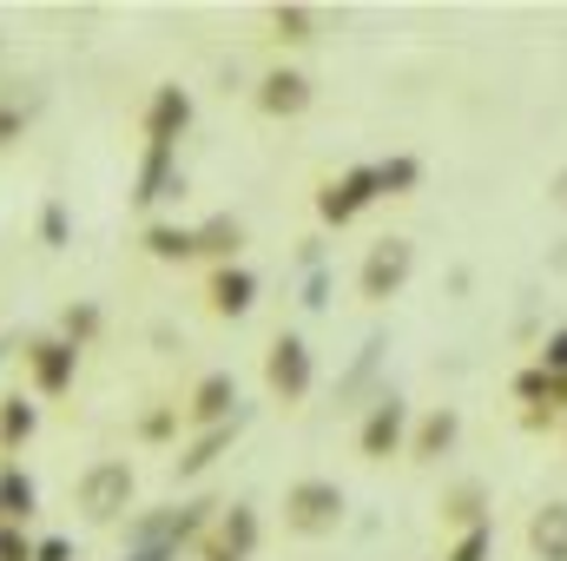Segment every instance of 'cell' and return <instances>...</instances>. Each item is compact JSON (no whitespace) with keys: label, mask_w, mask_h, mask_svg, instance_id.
<instances>
[{"label":"cell","mask_w":567,"mask_h":561,"mask_svg":"<svg viewBox=\"0 0 567 561\" xmlns=\"http://www.w3.org/2000/svg\"><path fill=\"white\" fill-rule=\"evenodd\" d=\"M133 496H140V476H133L126 456H100V462H86L80 482H73L80 516L100 522V529H106V522H133Z\"/></svg>","instance_id":"cell-1"},{"label":"cell","mask_w":567,"mask_h":561,"mask_svg":"<svg viewBox=\"0 0 567 561\" xmlns=\"http://www.w3.org/2000/svg\"><path fill=\"white\" fill-rule=\"evenodd\" d=\"M343 516H350V496H343V482H330V476H303V482L284 489V529L303 536V542L337 536Z\"/></svg>","instance_id":"cell-2"},{"label":"cell","mask_w":567,"mask_h":561,"mask_svg":"<svg viewBox=\"0 0 567 561\" xmlns=\"http://www.w3.org/2000/svg\"><path fill=\"white\" fill-rule=\"evenodd\" d=\"M410 278H416V238L390 232V238H377V245L363 252V265H357V297H363V304H390V297H403Z\"/></svg>","instance_id":"cell-3"},{"label":"cell","mask_w":567,"mask_h":561,"mask_svg":"<svg viewBox=\"0 0 567 561\" xmlns=\"http://www.w3.org/2000/svg\"><path fill=\"white\" fill-rule=\"evenodd\" d=\"M410 397L403 390H377L370 397V410L357 422V449H363V462H390V456H403L410 449Z\"/></svg>","instance_id":"cell-4"},{"label":"cell","mask_w":567,"mask_h":561,"mask_svg":"<svg viewBox=\"0 0 567 561\" xmlns=\"http://www.w3.org/2000/svg\"><path fill=\"white\" fill-rule=\"evenodd\" d=\"M310 384H317L310 344H303L297 330H278V337H271V350H265V390H271L278 404H303V397H310Z\"/></svg>","instance_id":"cell-5"},{"label":"cell","mask_w":567,"mask_h":561,"mask_svg":"<svg viewBox=\"0 0 567 561\" xmlns=\"http://www.w3.org/2000/svg\"><path fill=\"white\" fill-rule=\"evenodd\" d=\"M377 198H383V192H377V165H350V172H337V178L317 192V218H323L330 232H343V225H357Z\"/></svg>","instance_id":"cell-6"},{"label":"cell","mask_w":567,"mask_h":561,"mask_svg":"<svg viewBox=\"0 0 567 561\" xmlns=\"http://www.w3.org/2000/svg\"><path fill=\"white\" fill-rule=\"evenodd\" d=\"M258 542H265L258 509H251V502H218V522H212V536H205L198 549H205V561H251Z\"/></svg>","instance_id":"cell-7"},{"label":"cell","mask_w":567,"mask_h":561,"mask_svg":"<svg viewBox=\"0 0 567 561\" xmlns=\"http://www.w3.org/2000/svg\"><path fill=\"white\" fill-rule=\"evenodd\" d=\"M20 357H27V377H33L40 397H66L73 377H80V350H73L66 337H27Z\"/></svg>","instance_id":"cell-8"},{"label":"cell","mask_w":567,"mask_h":561,"mask_svg":"<svg viewBox=\"0 0 567 561\" xmlns=\"http://www.w3.org/2000/svg\"><path fill=\"white\" fill-rule=\"evenodd\" d=\"M238 377L231 370H212V377H198L192 384V397H185V422L192 429H225V422H238Z\"/></svg>","instance_id":"cell-9"},{"label":"cell","mask_w":567,"mask_h":561,"mask_svg":"<svg viewBox=\"0 0 567 561\" xmlns=\"http://www.w3.org/2000/svg\"><path fill=\"white\" fill-rule=\"evenodd\" d=\"M310 100H317V80L303 67H271L258 80V113L265 120H297V113H310Z\"/></svg>","instance_id":"cell-10"},{"label":"cell","mask_w":567,"mask_h":561,"mask_svg":"<svg viewBox=\"0 0 567 561\" xmlns=\"http://www.w3.org/2000/svg\"><path fill=\"white\" fill-rule=\"evenodd\" d=\"M185 126H192V93H185L178 80H172V86H152V100H145V145L178 152Z\"/></svg>","instance_id":"cell-11"},{"label":"cell","mask_w":567,"mask_h":561,"mask_svg":"<svg viewBox=\"0 0 567 561\" xmlns=\"http://www.w3.org/2000/svg\"><path fill=\"white\" fill-rule=\"evenodd\" d=\"M238 429H245V417L225 422V429H198V436H192V442L172 456V482H205V476L218 469V456L238 442Z\"/></svg>","instance_id":"cell-12"},{"label":"cell","mask_w":567,"mask_h":561,"mask_svg":"<svg viewBox=\"0 0 567 561\" xmlns=\"http://www.w3.org/2000/svg\"><path fill=\"white\" fill-rule=\"evenodd\" d=\"M205 304H212V317H251V304H258V272L251 265H218L212 284H205Z\"/></svg>","instance_id":"cell-13"},{"label":"cell","mask_w":567,"mask_h":561,"mask_svg":"<svg viewBox=\"0 0 567 561\" xmlns=\"http://www.w3.org/2000/svg\"><path fill=\"white\" fill-rule=\"evenodd\" d=\"M455 436H462V410H455V404H435L423 422H410V449H403V456H416V462H442V456L455 449Z\"/></svg>","instance_id":"cell-14"},{"label":"cell","mask_w":567,"mask_h":561,"mask_svg":"<svg viewBox=\"0 0 567 561\" xmlns=\"http://www.w3.org/2000/svg\"><path fill=\"white\" fill-rule=\"evenodd\" d=\"M158 198H185V172H178V152H165V145H145L140 185H133V205H158Z\"/></svg>","instance_id":"cell-15"},{"label":"cell","mask_w":567,"mask_h":561,"mask_svg":"<svg viewBox=\"0 0 567 561\" xmlns=\"http://www.w3.org/2000/svg\"><path fill=\"white\" fill-rule=\"evenodd\" d=\"M435 509H442V529H455V536H462V529L488 522V482H482V476H462V482H449V489H442V502H435Z\"/></svg>","instance_id":"cell-16"},{"label":"cell","mask_w":567,"mask_h":561,"mask_svg":"<svg viewBox=\"0 0 567 561\" xmlns=\"http://www.w3.org/2000/svg\"><path fill=\"white\" fill-rule=\"evenodd\" d=\"M192 232H198V258H212V265H238V252H245V218L212 212V218H198Z\"/></svg>","instance_id":"cell-17"},{"label":"cell","mask_w":567,"mask_h":561,"mask_svg":"<svg viewBox=\"0 0 567 561\" xmlns=\"http://www.w3.org/2000/svg\"><path fill=\"white\" fill-rule=\"evenodd\" d=\"M33 429H40V404L33 397H0V462H13L27 442H33Z\"/></svg>","instance_id":"cell-18"},{"label":"cell","mask_w":567,"mask_h":561,"mask_svg":"<svg viewBox=\"0 0 567 561\" xmlns=\"http://www.w3.org/2000/svg\"><path fill=\"white\" fill-rule=\"evenodd\" d=\"M528 555L567 561V502H542V509L528 516Z\"/></svg>","instance_id":"cell-19"},{"label":"cell","mask_w":567,"mask_h":561,"mask_svg":"<svg viewBox=\"0 0 567 561\" xmlns=\"http://www.w3.org/2000/svg\"><path fill=\"white\" fill-rule=\"evenodd\" d=\"M145 252H152L158 265H192V258H198V232L178 225V218H152V225H145Z\"/></svg>","instance_id":"cell-20"},{"label":"cell","mask_w":567,"mask_h":561,"mask_svg":"<svg viewBox=\"0 0 567 561\" xmlns=\"http://www.w3.org/2000/svg\"><path fill=\"white\" fill-rule=\"evenodd\" d=\"M40 509V489H33V476L20 469V462H0V522H13V529H27V516Z\"/></svg>","instance_id":"cell-21"},{"label":"cell","mask_w":567,"mask_h":561,"mask_svg":"<svg viewBox=\"0 0 567 561\" xmlns=\"http://www.w3.org/2000/svg\"><path fill=\"white\" fill-rule=\"evenodd\" d=\"M416 185H423V159H410V152L377 159V192H383V198H410Z\"/></svg>","instance_id":"cell-22"},{"label":"cell","mask_w":567,"mask_h":561,"mask_svg":"<svg viewBox=\"0 0 567 561\" xmlns=\"http://www.w3.org/2000/svg\"><path fill=\"white\" fill-rule=\"evenodd\" d=\"M100 330H106V310H100L93 297H73V304L60 310V337H66L73 350H86V344H93Z\"/></svg>","instance_id":"cell-23"},{"label":"cell","mask_w":567,"mask_h":561,"mask_svg":"<svg viewBox=\"0 0 567 561\" xmlns=\"http://www.w3.org/2000/svg\"><path fill=\"white\" fill-rule=\"evenodd\" d=\"M271 40H278V47H310V40H317V13L297 7V0L271 7Z\"/></svg>","instance_id":"cell-24"},{"label":"cell","mask_w":567,"mask_h":561,"mask_svg":"<svg viewBox=\"0 0 567 561\" xmlns=\"http://www.w3.org/2000/svg\"><path fill=\"white\" fill-rule=\"evenodd\" d=\"M40 245H47V252H66V245H73V212H66L60 198L40 205Z\"/></svg>","instance_id":"cell-25"},{"label":"cell","mask_w":567,"mask_h":561,"mask_svg":"<svg viewBox=\"0 0 567 561\" xmlns=\"http://www.w3.org/2000/svg\"><path fill=\"white\" fill-rule=\"evenodd\" d=\"M488 555H495V522H475V529H462V536L449 542L442 561H488Z\"/></svg>","instance_id":"cell-26"},{"label":"cell","mask_w":567,"mask_h":561,"mask_svg":"<svg viewBox=\"0 0 567 561\" xmlns=\"http://www.w3.org/2000/svg\"><path fill=\"white\" fill-rule=\"evenodd\" d=\"M383 350H390V344H383V330H370V337H363V350H357V364H350V377H343V397H350V390H363V384L377 377V357H383Z\"/></svg>","instance_id":"cell-27"},{"label":"cell","mask_w":567,"mask_h":561,"mask_svg":"<svg viewBox=\"0 0 567 561\" xmlns=\"http://www.w3.org/2000/svg\"><path fill=\"white\" fill-rule=\"evenodd\" d=\"M178 436V404H152L140 410V442H172Z\"/></svg>","instance_id":"cell-28"},{"label":"cell","mask_w":567,"mask_h":561,"mask_svg":"<svg viewBox=\"0 0 567 561\" xmlns=\"http://www.w3.org/2000/svg\"><path fill=\"white\" fill-rule=\"evenodd\" d=\"M535 364H542L548 377H567V324H561V330H548V337H542V357H535Z\"/></svg>","instance_id":"cell-29"},{"label":"cell","mask_w":567,"mask_h":561,"mask_svg":"<svg viewBox=\"0 0 567 561\" xmlns=\"http://www.w3.org/2000/svg\"><path fill=\"white\" fill-rule=\"evenodd\" d=\"M33 549H40V542H33L27 529H13V522H0V561H33Z\"/></svg>","instance_id":"cell-30"},{"label":"cell","mask_w":567,"mask_h":561,"mask_svg":"<svg viewBox=\"0 0 567 561\" xmlns=\"http://www.w3.org/2000/svg\"><path fill=\"white\" fill-rule=\"evenodd\" d=\"M303 310H330V272L317 265V272H303V297H297Z\"/></svg>","instance_id":"cell-31"},{"label":"cell","mask_w":567,"mask_h":561,"mask_svg":"<svg viewBox=\"0 0 567 561\" xmlns=\"http://www.w3.org/2000/svg\"><path fill=\"white\" fill-rule=\"evenodd\" d=\"M120 561H178V549H172V542H133Z\"/></svg>","instance_id":"cell-32"},{"label":"cell","mask_w":567,"mask_h":561,"mask_svg":"<svg viewBox=\"0 0 567 561\" xmlns=\"http://www.w3.org/2000/svg\"><path fill=\"white\" fill-rule=\"evenodd\" d=\"M33 561H80V549H73L66 536H47V542L33 549Z\"/></svg>","instance_id":"cell-33"},{"label":"cell","mask_w":567,"mask_h":561,"mask_svg":"<svg viewBox=\"0 0 567 561\" xmlns=\"http://www.w3.org/2000/svg\"><path fill=\"white\" fill-rule=\"evenodd\" d=\"M20 126H27V120H20V106H0V145L20 140Z\"/></svg>","instance_id":"cell-34"},{"label":"cell","mask_w":567,"mask_h":561,"mask_svg":"<svg viewBox=\"0 0 567 561\" xmlns=\"http://www.w3.org/2000/svg\"><path fill=\"white\" fill-rule=\"evenodd\" d=\"M548 205H555V212L567 218V165L555 172V178H548Z\"/></svg>","instance_id":"cell-35"},{"label":"cell","mask_w":567,"mask_h":561,"mask_svg":"<svg viewBox=\"0 0 567 561\" xmlns=\"http://www.w3.org/2000/svg\"><path fill=\"white\" fill-rule=\"evenodd\" d=\"M522 429H528V436H542V429H555V410H522Z\"/></svg>","instance_id":"cell-36"},{"label":"cell","mask_w":567,"mask_h":561,"mask_svg":"<svg viewBox=\"0 0 567 561\" xmlns=\"http://www.w3.org/2000/svg\"><path fill=\"white\" fill-rule=\"evenodd\" d=\"M548 272H567V238L555 245V252H548Z\"/></svg>","instance_id":"cell-37"}]
</instances>
